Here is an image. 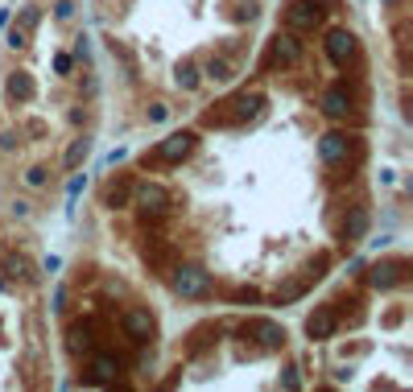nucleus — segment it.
<instances>
[{"label":"nucleus","mask_w":413,"mask_h":392,"mask_svg":"<svg viewBox=\"0 0 413 392\" xmlns=\"http://www.w3.org/2000/svg\"><path fill=\"white\" fill-rule=\"evenodd\" d=\"M302 389V355L294 351L289 326L269 310H219L198 318L161 359L153 389Z\"/></svg>","instance_id":"obj_5"},{"label":"nucleus","mask_w":413,"mask_h":392,"mask_svg":"<svg viewBox=\"0 0 413 392\" xmlns=\"http://www.w3.org/2000/svg\"><path fill=\"white\" fill-rule=\"evenodd\" d=\"M103 124V71L87 0H21L0 38V198L50 215Z\"/></svg>","instance_id":"obj_2"},{"label":"nucleus","mask_w":413,"mask_h":392,"mask_svg":"<svg viewBox=\"0 0 413 392\" xmlns=\"http://www.w3.org/2000/svg\"><path fill=\"white\" fill-rule=\"evenodd\" d=\"M265 17L269 0H87L124 129L161 132L231 87Z\"/></svg>","instance_id":"obj_3"},{"label":"nucleus","mask_w":413,"mask_h":392,"mask_svg":"<svg viewBox=\"0 0 413 392\" xmlns=\"http://www.w3.org/2000/svg\"><path fill=\"white\" fill-rule=\"evenodd\" d=\"M50 331L71 384L153 389L161 376V310L149 285L120 261L79 252L50 293Z\"/></svg>","instance_id":"obj_4"},{"label":"nucleus","mask_w":413,"mask_h":392,"mask_svg":"<svg viewBox=\"0 0 413 392\" xmlns=\"http://www.w3.org/2000/svg\"><path fill=\"white\" fill-rule=\"evenodd\" d=\"M376 75L360 25L273 21L248 71L99 174L108 248L174 305L285 310L376 227Z\"/></svg>","instance_id":"obj_1"},{"label":"nucleus","mask_w":413,"mask_h":392,"mask_svg":"<svg viewBox=\"0 0 413 392\" xmlns=\"http://www.w3.org/2000/svg\"><path fill=\"white\" fill-rule=\"evenodd\" d=\"M0 389H54L50 281L21 219L0 215Z\"/></svg>","instance_id":"obj_6"}]
</instances>
